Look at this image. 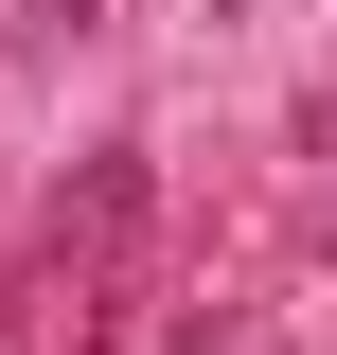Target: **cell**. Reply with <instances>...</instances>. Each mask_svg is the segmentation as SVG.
Here are the masks:
<instances>
[{
  "instance_id": "1",
  "label": "cell",
  "mask_w": 337,
  "mask_h": 355,
  "mask_svg": "<svg viewBox=\"0 0 337 355\" xmlns=\"http://www.w3.org/2000/svg\"><path fill=\"white\" fill-rule=\"evenodd\" d=\"M125 231H142V142H89V178H71V214H53L36 284H53V302H107V284H125Z\"/></svg>"
},
{
  "instance_id": "2",
  "label": "cell",
  "mask_w": 337,
  "mask_h": 355,
  "mask_svg": "<svg viewBox=\"0 0 337 355\" xmlns=\"http://www.w3.org/2000/svg\"><path fill=\"white\" fill-rule=\"evenodd\" d=\"M249 355H284V338H249Z\"/></svg>"
}]
</instances>
